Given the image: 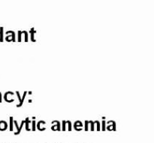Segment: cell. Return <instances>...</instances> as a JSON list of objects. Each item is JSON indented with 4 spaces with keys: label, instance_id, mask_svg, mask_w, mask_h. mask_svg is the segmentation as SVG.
I'll list each match as a JSON object with an SVG mask.
<instances>
[{
    "label": "cell",
    "instance_id": "9a60e30c",
    "mask_svg": "<svg viewBox=\"0 0 154 143\" xmlns=\"http://www.w3.org/2000/svg\"><path fill=\"white\" fill-rule=\"evenodd\" d=\"M16 94H17V95L18 99H19V101L21 102V100H22V98H21L20 95V92H19V91H16Z\"/></svg>",
    "mask_w": 154,
    "mask_h": 143
},
{
    "label": "cell",
    "instance_id": "9c48e42d",
    "mask_svg": "<svg viewBox=\"0 0 154 143\" xmlns=\"http://www.w3.org/2000/svg\"><path fill=\"white\" fill-rule=\"evenodd\" d=\"M108 124H112V127H113V128H114V130L115 131V130H116V122H115V121L111 120V121H108Z\"/></svg>",
    "mask_w": 154,
    "mask_h": 143
},
{
    "label": "cell",
    "instance_id": "30bf717a",
    "mask_svg": "<svg viewBox=\"0 0 154 143\" xmlns=\"http://www.w3.org/2000/svg\"><path fill=\"white\" fill-rule=\"evenodd\" d=\"M0 34H1V40L0 42L3 41V27H0Z\"/></svg>",
    "mask_w": 154,
    "mask_h": 143
},
{
    "label": "cell",
    "instance_id": "44dd1931",
    "mask_svg": "<svg viewBox=\"0 0 154 143\" xmlns=\"http://www.w3.org/2000/svg\"><path fill=\"white\" fill-rule=\"evenodd\" d=\"M2 94H1V92H0V103H2Z\"/></svg>",
    "mask_w": 154,
    "mask_h": 143
},
{
    "label": "cell",
    "instance_id": "7a4b0ae2",
    "mask_svg": "<svg viewBox=\"0 0 154 143\" xmlns=\"http://www.w3.org/2000/svg\"><path fill=\"white\" fill-rule=\"evenodd\" d=\"M8 127V124L4 121H0V130H6Z\"/></svg>",
    "mask_w": 154,
    "mask_h": 143
},
{
    "label": "cell",
    "instance_id": "4fadbf2b",
    "mask_svg": "<svg viewBox=\"0 0 154 143\" xmlns=\"http://www.w3.org/2000/svg\"><path fill=\"white\" fill-rule=\"evenodd\" d=\"M89 123L91 124V130H92V131H93V130H94V124H95V122H93V121H89Z\"/></svg>",
    "mask_w": 154,
    "mask_h": 143
},
{
    "label": "cell",
    "instance_id": "7402d4cb",
    "mask_svg": "<svg viewBox=\"0 0 154 143\" xmlns=\"http://www.w3.org/2000/svg\"><path fill=\"white\" fill-rule=\"evenodd\" d=\"M32 100H29V103H32Z\"/></svg>",
    "mask_w": 154,
    "mask_h": 143
},
{
    "label": "cell",
    "instance_id": "7c38bea8",
    "mask_svg": "<svg viewBox=\"0 0 154 143\" xmlns=\"http://www.w3.org/2000/svg\"><path fill=\"white\" fill-rule=\"evenodd\" d=\"M23 31L24 34H25V42L28 41V32L26 31Z\"/></svg>",
    "mask_w": 154,
    "mask_h": 143
},
{
    "label": "cell",
    "instance_id": "8fae6325",
    "mask_svg": "<svg viewBox=\"0 0 154 143\" xmlns=\"http://www.w3.org/2000/svg\"><path fill=\"white\" fill-rule=\"evenodd\" d=\"M66 124H67V122H66V121H63V131H66Z\"/></svg>",
    "mask_w": 154,
    "mask_h": 143
},
{
    "label": "cell",
    "instance_id": "5bb4252c",
    "mask_svg": "<svg viewBox=\"0 0 154 143\" xmlns=\"http://www.w3.org/2000/svg\"><path fill=\"white\" fill-rule=\"evenodd\" d=\"M21 34H22V31H18V42L21 41Z\"/></svg>",
    "mask_w": 154,
    "mask_h": 143
},
{
    "label": "cell",
    "instance_id": "277c9868",
    "mask_svg": "<svg viewBox=\"0 0 154 143\" xmlns=\"http://www.w3.org/2000/svg\"><path fill=\"white\" fill-rule=\"evenodd\" d=\"M27 91H25V92H24V94H23V97H22V100H21V102H20V103L19 104H17V107H20L21 106H22L23 105V101H24V100H25V97H26V94H27Z\"/></svg>",
    "mask_w": 154,
    "mask_h": 143
},
{
    "label": "cell",
    "instance_id": "cb8c5ba5",
    "mask_svg": "<svg viewBox=\"0 0 154 143\" xmlns=\"http://www.w3.org/2000/svg\"><path fill=\"white\" fill-rule=\"evenodd\" d=\"M0 40H1V34H0Z\"/></svg>",
    "mask_w": 154,
    "mask_h": 143
},
{
    "label": "cell",
    "instance_id": "3957f363",
    "mask_svg": "<svg viewBox=\"0 0 154 143\" xmlns=\"http://www.w3.org/2000/svg\"><path fill=\"white\" fill-rule=\"evenodd\" d=\"M29 33H30V34H31V40H32V41H33V42L36 41V40H35V39H34V34L36 33L35 29H34V28H32L31 30H30V31H29Z\"/></svg>",
    "mask_w": 154,
    "mask_h": 143
},
{
    "label": "cell",
    "instance_id": "6da1fadb",
    "mask_svg": "<svg viewBox=\"0 0 154 143\" xmlns=\"http://www.w3.org/2000/svg\"><path fill=\"white\" fill-rule=\"evenodd\" d=\"M11 34V35H8L7 37H5V40H7V41H15V33L14 31H8L7 32H6V34Z\"/></svg>",
    "mask_w": 154,
    "mask_h": 143
},
{
    "label": "cell",
    "instance_id": "603a6c76",
    "mask_svg": "<svg viewBox=\"0 0 154 143\" xmlns=\"http://www.w3.org/2000/svg\"><path fill=\"white\" fill-rule=\"evenodd\" d=\"M29 94H32V91H29Z\"/></svg>",
    "mask_w": 154,
    "mask_h": 143
},
{
    "label": "cell",
    "instance_id": "e0dca14e",
    "mask_svg": "<svg viewBox=\"0 0 154 143\" xmlns=\"http://www.w3.org/2000/svg\"><path fill=\"white\" fill-rule=\"evenodd\" d=\"M88 124H89V121H85V130H88Z\"/></svg>",
    "mask_w": 154,
    "mask_h": 143
},
{
    "label": "cell",
    "instance_id": "ffe728a7",
    "mask_svg": "<svg viewBox=\"0 0 154 143\" xmlns=\"http://www.w3.org/2000/svg\"><path fill=\"white\" fill-rule=\"evenodd\" d=\"M32 130H35V121H32Z\"/></svg>",
    "mask_w": 154,
    "mask_h": 143
},
{
    "label": "cell",
    "instance_id": "8992f818",
    "mask_svg": "<svg viewBox=\"0 0 154 143\" xmlns=\"http://www.w3.org/2000/svg\"><path fill=\"white\" fill-rule=\"evenodd\" d=\"M74 127H75V130H77L78 127H83V124L80 121H76V122H75V124H74Z\"/></svg>",
    "mask_w": 154,
    "mask_h": 143
},
{
    "label": "cell",
    "instance_id": "2e32d148",
    "mask_svg": "<svg viewBox=\"0 0 154 143\" xmlns=\"http://www.w3.org/2000/svg\"><path fill=\"white\" fill-rule=\"evenodd\" d=\"M95 122H96V124H97V127H98L97 130H98V131H99V130H100V123H99V121H95Z\"/></svg>",
    "mask_w": 154,
    "mask_h": 143
},
{
    "label": "cell",
    "instance_id": "d6986e66",
    "mask_svg": "<svg viewBox=\"0 0 154 143\" xmlns=\"http://www.w3.org/2000/svg\"><path fill=\"white\" fill-rule=\"evenodd\" d=\"M105 124H106V122L105 121H102V130L103 131L105 130Z\"/></svg>",
    "mask_w": 154,
    "mask_h": 143
},
{
    "label": "cell",
    "instance_id": "ac0fdd59",
    "mask_svg": "<svg viewBox=\"0 0 154 143\" xmlns=\"http://www.w3.org/2000/svg\"><path fill=\"white\" fill-rule=\"evenodd\" d=\"M68 123H69V130L71 131L72 130V123L70 121H68Z\"/></svg>",
    "mask_w": 154,
    "mask_h": 143
},
{
    "label": "cell",
    "instance_id": "ba28073f",
    "mask_svg": "<svg viewBox=\"0 0 154 143\" xmlns=\"http://www.w3.org/2000/svg\"><path fill=\"white\" fill-rule=\"evenodd\" d=\"M13 123H14V118L13 117H10V130L12 131L13 130Z\"/></svg>",
    "mask_w": 154,
    "mask_h": 143
},
{
    "label": "cell",
    "instance_id": "52a82bcc",
    "mask_svg": "<svg viewBox=\"0 0 154 143\" xmlns=\"http://www.w3.org/2000/svg\"><path fill=\"white\" fill-rule=\"evenodd\" d=\"M31 122L29 120V117H27L26 118L25 120V124H26V129L27 130H30V129L29 128V123Z\"/></svg>",
    "mask_w": 154,
    "mask_h": 143
},
{
    "label": "cell",
    "instance_id": "5b68a950",
    "mask_svg": "<svg viewBox=\"0 0 154 143\" xmlns=\"http://www.w3.org/2000/svg\"><path fill=\"white\" fill-rule=\"evenodd\" d=\"M52 123H57V125L53 126V127H51V129H52L53 130H55V129H56L55 127H58L59 130H60V121H52Z\"/></svg>",
    "mask_w": 154,
    "mask_h": 143
}]
</instances>
